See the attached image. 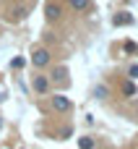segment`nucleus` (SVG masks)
Instances as JSON below:
<instances>
[{"label": "nucleus", "instance_id": "13", "mask_svg": "<svg viewBox=\"0 0 138 149\" xmlns=\"http://www.w3.org/2000/svg\"><path fill=\"white\" fill-rule=\"evenodd\" d=\"M128 79L138 81V63H130V68H128Z\"/></svg>", "mask_w": 138, "mask_h": 149}, {"label": "nucleus", "instance_id": "15", "mask_svg": "<svg viewBox=\"0 0 138 149\" xmlns=\"http://www.w3.org/2000/svg\"><path fill=\"white\" fill-rule=\"evenodd\" d=\"M70 134H73V128H63L60 131V139H70Z\"/></svg>", "mask_w": 138, "mask_h": 149}, {"label": "nucleus", "instance_id": "10", "mask_svg": "<svg viewBox=\"0 0 138 149\" xmlns=\"http://www.w3.org/2000/svg\"><path fill=\"white\" fill-rule=\"evenodd\" d=\"M94 97H97V100H107V97H110V86H107V84H97V86H94Z\"/></svg>", "mask_w": 138, "mask_h": 149}, {"label": "nucleus", "instance_id": "6", "mask_svg": "<svg viewBox=\"0 0 138 149\" xmlns=\"http://www.w3.org/2000/svg\"><path fill=\"white\" fill-rule=\"evenodd\" d=\"M68 76H70L68 65H57V68L50 73V81H55V84H68Z\"/></svg>", "mask_w": 138, "mask_h": 149}, {"label": "nucleus", "instance_id": "17", "mask_svg": "<svg viewBox=\"0 0 138 149\" xmlns=\"http://www.w3.org/2000/svg\"><path fill=\"white\" fill-rule=\"evenodd\" d=\"M0 126H3V118H0Z\"/></svg>", "mask_w": 138, "mask_h": 149}, {"label": "nucleus", "instance_id": "12", "mask_svg": "<svg viewBox=\"0 0 138 149\" xmlns=\"http://www.w3.org/2000/svg\"><path fill=\"white\" fill-rule=\"evenodd\" d=\"M123 50H125L128 55H138V45L133 39H125V42H123Z\"/></svg>", "mask_w": 138, "mask_h": 149}, {"label": "nucleus", "instance_id": "3", "mask_svg": "<svg viewBox=\"0 0 138 149\" xmlns=\"http://www.w3.org/2000/svg\"><path fill=\"white\" fill-rule=\"evenodd\" d=\"M31 89H34L37 94H47V89H50V79L42 76V73H34V76H31Z\"/></svg>", "mask_w": 138, "mask_h": 149}, {"label": "nucleus", "instance_id": "4", "mask_svg": "<svg viewBox=\"0 0 138 149\" xmlns=\"http://www.w3.org/2000/svg\"><path fill=\"white\" fill-rule=\"evenodd\" d=\"M44 16H47V21H57V18L63 16V8H60V3H55V0H47V3H44Z\"/></svg>", "mask_w": 138, "mask_h": 149}, {"label": "nucleus", "instance_id": "5", "mask_svg": "<svg viewBox=\"0 0 138 149\" xmlns=\"http://www.w3.org/2000/svg\"><path fill=\"white\" fill-rule=\"evenodd\" d=\"M133 13H128V10H120V13H115L112 16V26H133Z\"/></svg>", "mask_w": 138, "mask_h": 149}, {"label": "nucleus", "instance_id": "9", "mask_svg": "<svg viewBox=\"0 0 138 149\" xmlns=\"http://www.w3.org/2000/svg\"><path fill=\"white\" fill-rule=\"evenodd\" d=\"M120 89H123V94H125V97H136V94H138V89H136V84H133V79L123 81V86H120Z\"/></svg>", "mask_w": 138, "mask_h": 149}, {"label": "nucleus", "instance_id": "1", "mask_svg": "<svg viewBox=\"0 0 138 149\" xmlns=\"http://www.w3.org/2000/svg\"><path fill=\"white\" fill-rule=\"evenodd\" d=\"M50 60H52V55H50L47 47H34V50H31V65H34V68H47Z\"/></svg>", "mask_w": 138, "mask_h": 149}, {"label": "nucleus", "instance_id": "7", "mask_svg": "<svg viewBox=\"0 0 138 149\" xmlns=\"http://www.w3.org/2000/svg\"><path fill=\"white\" fill-rule=\"evenodd\" d=\"M26 16H29V8H23V5H16V8H10V10H8V21H13V24L23 21Z\"/></svg>", "mask_w": 138, "mask_h": 149}, {"label": "nucleus", "instance_id": "18", "mask_svg": "<svg viewBox=\"0 0 138 149\" xmlns=\"http://www.w3.org/2000/svg\"><path fill=\"white\" fill-rule=\"evenodd\" d=\"M0 102H3V94H0Z\"/></svg>", "mask_w": 138, "mask_h": 149}, {"label": "nucleus", "instance_id": "16", "mask_svg": "<svg viewBox=\"0 0 138 149\" xmlns=\"http://www.w3.org/2000/svg\"><path fill=\"white\" fill-rule=\"evenodd\" d=\"M125 3H133V0H125Z\"/></svg>", "mask_w": 138, "mask_h": 149}, {"label": "nucleus", "instance_id": "2", "mask_svg": "<svg viewBox=\"0 0 138 149\" xmlns=\"http://www.w3.org/2000/svg\"><path fill=\"white\" fill-rule=\"evenodd\" d=\"M50 105H52V110H55V113H70V110H73V102H70L65 94H52Z\"/></svg>", "mask_w": 138, "mask_h": 149}, {"label": "nucleus", "instance_id": "11", "mask_svg": "<svg viewBox=\"0 0 138 149\" xmlns=\"http://www.w3.org/2000/svg\"><path fill=\"white\" fill-rule=\"evenodd\" d=\"M78 147L81 149H94L97 147V139H94V136H81V139H78Z\"/></svg>", "mask_w": 138, "mask_h": 149}, {"label": "nucleus", "instance_id": "14", "mask_svg": "<svg viewBox=\"0 0 138 149\" xmlns=\"http://www.w3.org/2000/svg\"><path fill=\"white\" fill-rule=\"evenodd\" d=\"M23 63H26L23 58H13V60H10V68H23Z\"/></svg>", "mask_w": 138, "mask_h": 149}, {"label": "nucleus", "instance_id": "8", "mask_svg": "<svg viewBox=\"0 0 138 149\" xmlns=\"http://www.w3.org/2000/svg\"><path fill=\"white\" fill-rule=\"evenodd\" d=\"M68 5H70L76 13H86V10H91V8H94V3H91V0H68Z\"/></svg>", "mask_w": 138, "mask_h": 149}]
</instances>
